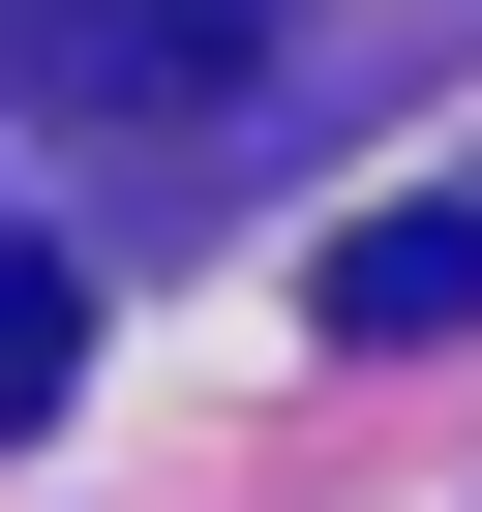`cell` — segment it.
<instances>
[{
    "label": "cell",
    "mask_w": 482,
    "mask_h": 512,
    "mask_svg": "<svg viewBox=\"0 0 482 512\" xmlns=\"http://www.w3.org/2000/svg\"><path fill=\"white\" fill-rule=\"evenodd\" d=\"M272 31H302V0H0V91L91 121V151H181V121L272 91Z\"/></svg>",
    "instance_id": "cell-1"
},
{
    "label": "cell",
    "mask_w": 482,
    "mask_h": 512,
    "mask_svg": "<svg viewBox=\"0 0 482 512\" xmlns=\"http://www.w3.org/2000/svg\"><path fill=\"white\" fill-rule=\"evenodd\" d=\"M302 302H332L362 362H422V332H482V211H362V241H332Z\"/></svg>",
    "instance_id": "cell-2"
},
{
    "label": "cell",
    "mask_w": 482,
    "mask_h": 512,
    "mask_svg": "<svg viewBox=\"0 0 482 512\" xmlns=\"http://www.w3.org/2000/svg\"><path fill=\"white\" fill-rule=\"evenodd\" d=\"M61 392H91V272H61V241H31V211H0V452H31Z\"/></svg>",
    "instance_id": "cell-3"
}]
</instances>
